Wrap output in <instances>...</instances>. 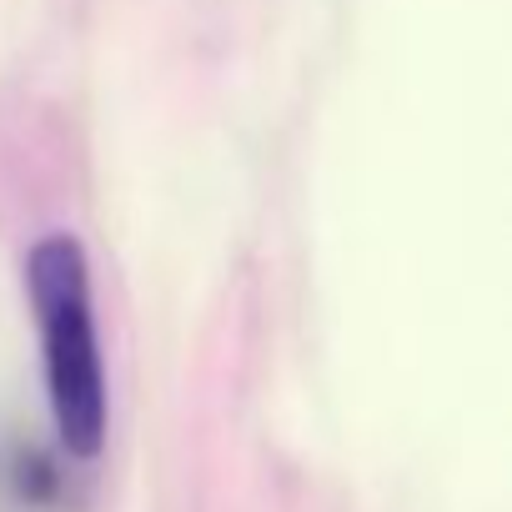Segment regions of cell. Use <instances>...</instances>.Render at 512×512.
I'll return each instance as SVG.
<instances>
[{"mask_svg":"<svg viewBox=\"0 0 512 512\" xmlns=\"http://www.w3.org/2000/svg\"><path fill=\"white\" fill-rule=\"evenodd\" d=\"M26 302L41 332L56 437L76 462H91L106 447V362L96 337L91 262L71 231H46L26 251Z\"/></svg>","mask_w":512,"mask_h":512,"instance_id":"1","label":"cell"}]
</instances>
